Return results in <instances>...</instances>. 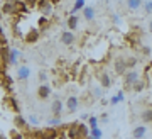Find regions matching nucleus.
Returning <instances> with one entry per match:
<instances>
[{
	"instance_id": "nucleus-1",
	"label": "nucleus",
	"mask_w": 152,
	"mask_h": 139,
	"mask_svg": "<svg viewBox=\"0 0 152 139\" xmlns=\"http://www.w3.org/2000/svg\"><path fill=\"white\" fill-rule=\"evenodd\" d=\"M66 132H68L69 139H88L90 127H86L83 122H73V124H68Z\"/></svg>"
},
{
	"instance_id": "nucleus-2",
	"label": "nucleus",
	"mask_w": 152,
	"mask_h": 139,
	"mask_svg": "<svg viewBox=\"0 0 152 139\" xmlns=\"http://www.w3.org/2000/svg\"><path fill=\"white\" fill-rule=\"evenodd\" d=\"M139 80H140V73L137 70H127V73L124 75V88L125 90H130Z\"/></svg>"
},
{
	"instance_id": "nucleus-3",
	"label": "nucleus",
	"mask_w": 152,
	"mask_h": 139,
	"mask_svg": "<svg viewBox=\"0 0 152 139\" xmlns=\"http://www.w3.org/2000/svg\"><path fill=\"white\" fill-rule=\"evenodd\" d=\"M36 5H37V9L41 10V14H42V17H51L53 16V10H54V5H53V2H48V0H37L36 2Z\"/></svg>"
},
{
	"instance_id": "nucleus-4",
	"label": "nucleus",
	"mask_w": 152,
	"mask_h": 139,
	"mask_svg": "<svg viewBox=\"0 0 152 139\" xmlns=\"http://www.w3.org/2000/svg\"><path fill=\"white\" fill-rule=\"evenodd\" d=\"M4 105H5L9 110H12L14 114H19V112H20L19 102L15 100V97H14V95H5V97H4Z\"/></svg>"
},
{
	"instance_id": "nucleus-5",
	"label": "nucleus",
	"mask_w": 152,
	"mask_h": 139,
	"mask_svg": "<svg viewBox=\"0 0 152 139\" xmlns=\"http://www.w3.org/2000/svg\"><path fill=\"white\" fill-rule=\"evenodd\" d=\"M2 12L5 16H17L19 17V5H17V2H4L2 4Z\"/></svg>"
},
{
	"instance_id": "nucleus-6",
	"label": "nucleus",
	"mask_w": 152,
	"mask_h": 139,
	"mask_svg": "<svg viewBox=\"0 0 152 139\" xmlns=\"http://www.w3.org/2000/svg\"><path fill=\"white\" fill-rule=\"evenodd\" d=\"M14 124H15V129H17V131H20V132H27L29 129H31L27 119L22 117L20 114H17L15 117H14Z\"/></svg>"
},
{
	"instance_id": "nucleus-7",
	"label": "nucleus",
	"mask_w": 152,
	"mask_h": 139,
	"mask_svg": "<svg viewBox=\"0 0 152 139\" xmlns=\"http://www.w3.org/2000/svg\"><path fill=\"white\" fill-rule=\"evenodd\" d=\"M0 85H2V88L7 92V95H12V92H14V80H12V76L9 75V73L0 78Z\"/></svg>"
},
{
	"instance_id": "nucleus-8",
	"label": "nucleus",
	"mask_w": 152,
	"mask_h": 139,
	"mask_svg": "<svg viewBox=\"0 0 152 139\" xmlns=\"http://www.w3.org/2000/svg\"><path fill=\"white\" fill-rule=\"evenodd\" d=\"M41 132H42V138L44 139H58L59 138V134H61V131H59V127H44V129H41Z\"/></svg>"
},
{
	"instance_id": "nucleus-9",
	"label": "nucleus",
	"mask_w": 152,
	"mask_h": 139,
	"mask_svg": "<svg viewBox=\"0 0 152 139\" xmlns=\"http://www.w3.org/2000/svg\"><path fill=\"white\" fill-rule=\"evenodd\" d=\"M113 70L118 76H124L127 73V63H125V58H117L113 63Z\"/></svg>"
},
{
	"instance_id": "nucleus-10",
	"label": "nucleus",
	"mask_w": 152,
	"mask_h": 139,
	"mask_svg": "<svg viewBox=\"0 0 152 139\" xmlns=\"http://www.w3.org/2000/svg\"><path fill=\"white\" fill-rule=\"evenodd\" d=\"M20 56H22V53L19 51L17 48H10L9 49V66H15L17 63H19V59H20Z\"/></svg>"
},
{
	"instance_id": "nucleus-11",
	"label": "nucleus",
	"mask_w": 152,
	"mask_h": 139,
	"mask_svg": "<svg viewBox=\"0 0 152 139\" xmlns=\"http://www.w3.org/2000/svg\"><path fill=\"white\" fill-rule=\"evenodd\" d=\"M51 114H53V117L61 119V115H63V102H61L59 98H56V100L51 104Z\"/></svg>"
},
{
	"instance_id": "nucleus-12",
	"label": "nucleus",
	"mask_w": 152,
	"mask_h": 139,
	"mask_svg": "<svg viewBox=\"0 0 152 139\" xmlns=\"http://www.w3.org/2000/svg\"><path fill=\"white\" fill-rule=\"evenodd\" d=\"M98 81H100V87L102 88H110L112 87V78L107 71H100L98 73Z\"/></svg>"
},
{
	"instance_id": "nucleus-13",
	"label": "nucleus",
	"mask_w": 152,
	"mask_h": 139,
	"mask_svg": "<svg viewBox=\"0 0 152 139\" xmlns=\"http://www.w3.org/2000/svg\"><path fill=\"white\" fill-rule=\"evenodd\" d=\"M39 36H41V31L39 29H31L27 34H24V41L27 44H34L39 39Z\"/></svg>"
},
{
	"instance_id": "nucleus-14",
	"label": "nucleus",
	"mask_w": 152,
	"mask_h": 139,
	"mask_svg": "<svg viewBox=\"0 0 152 139\" xmlns=\"http://www.w3.org/2000/svg\"><path fill=\"white\" fill-rule=\"evenodd\" d=\"M78 105H80V98L75 95L68 97V100H66V109H68V112H76V109H78Z\"/></svg>"
},
{
	"instance_id": "nucleus-15",
	"label": "nucleus",
	"mask_w": 152,
	"mask_h": 139,
	"mask_svg": "<svg viewBox=\"0 0 152 139\" xmlns=\"http://www.w3.org/2000/svg\"><path fill=\"white\" fill-rule=\"evenodd\" d=\"M51 87L48 85V83H42V85L37 88V97L41 98V100H46V98H49V95H51Z\"/></svg>"
},
{
	"instance_id": "nucleus-16",
	"label": "nucleus",
	"mask_w": 152,
	"mask_h": 139,
	"mask_svg": "<svg viewBox=\"0 0 152 139\" xmlns=\"http://www.w3.org/2000/svg\"><path fill=\"white\" fill-rule=\"evenodd\" d=\"M22 139H44L42 138V132H41V129H29L27 132H24V138Z\"/></svg>"
},
{
	"instance_id": "nucleus-17",
	"label": "nucleus",
	"mask_w": 152,
	"mask_h": 139,
	"mask_svg": "<svg viewBox=\"0 0 152 139\" xmlns=\"http://www.w3.org/2000/svg\"><path fill=\"white\" fill-rule=\"evenodd\" d=\"M83 17H85V21H88V22L95 21V7H91V5L86 4V7L83 9Z\"/></svg>"
},
{
	"instance_id": "nucleus-18",
	"label": "nucleus",
	"mask_w": 152,
	"mask_h": 139,
	"mask_svg": "<svg viewBox=\"0 0 152 139\" xmlns=\"http://www.w3.org/2000/svg\"><path fill=\"white\" fill-rule=\"evenodd\" d=\"M31 76V70L27 68V66H19L17 68V78L20 81H26Z\"/></svg>"
},
{
	"instance_id": "nucleus-19",
	"label": "nucleus",
	"mask_w": 152,
	"mask_h": 139,
	"mask_svg": "<svg viewBox=\"0 0 152 139\" xmlns=\"http://www.w3.org/2000/svg\"><path fill=\"white\" fill-rule=\"evenodd\" d=\"M61 43L66 44V46H71V44L75 43V34L71 31H64L61 34Z\"/></svg>"
},
{
	"instance_id": "nucleus-20",
	"label": "nucleus",
	"mask_w": 152,
	"mask_h": 139,
	"mask_svg": "<svg viewBox=\"0 0 152 139\" xmlns=\"http://www.w3.org/2000/svg\"><path fill=\"white\" fill-rule=\"evenodd\" d=\"M140 119L144 124H152V107L149 109H144L140 114Z\"/></svg>"
},
{
	"instance_id": "nucleus-21",
	"label": "nucleus",
	"mask_w": 152,
	"mask_h": 139,
	"mask_svg": "<svg viewBox=\"0 0 152 139\" xmlns=\"http://www.w3.org/2000/svg\"><path fill=\"white\" fill-rule=\"evenodd\" d=\"M145 132H147L145 126H137V127L132 131V136H134V139H142L145 136Z\"/></svg>"
},
{
	"instance_id": "nucleus-22",
	"label": "nucleus",
	"mask_w": 152,
	"mask_h": 139,
	"mask_svg": "<svg viewBox=\"0 0 152 139\" xmlns=\"http://www.w3.org/2000/svg\"><path fill=\"white\" fill-rule=\"evenodd\" d=\"M86 7V2L85 0H76L75 4H73V9H71V16H76L80 10H83Z\"/></svg>"
},
{
	"instance_id": "nucleus-23",
	"label": "nucleus",
	"mask_w": 152,
	"mask_h": 139,
	"mask_svg": "<svg viewBox=\"0 0 152 139\" xmlns=\"http://www.w3.org/2000/svg\"><path fill=\"white\" fill-rule=\"evenodd\" d=\"M78 21H80V19H78V16H69V17H68L66 24H68V27H69L71 32L75 31L76 27H78Z\"/></svg>"
},
{
	"instance_id": "nucleus-24",
	"label": "nucleus",
	"mask_w": 152,
	"mask_h": 139,
	"mask_svg": "<svg viewBox=\"0 0 152 139\" xmlns=\"http://www.w3.org/2000/svg\"><path fill=\"white\" fill-rule=\"evenodd\" d=\"M125 63H127V70H135L139 59L135 56H130V58H125Z\"/></svg>"
},
{
	"instance_id": "nucleus-25",
	"label": "nucleus",
	"mask_w": 152,
	"mask_h": 139,
	"mask_svg": "<svg viewBox=\"0 0 152 139\" xmlns=\"http://www.w3.org/2000/svg\"><path fill=\"white\" fill-rule=\"evenodd\" d=\"M102 136H103L102 129H98V127H91V129H90V136H88V138H91V139H102Z\"/></svg>"
},
{
	"instance_id": "nucleus-26",
	"label": "nucleus",
	"mask_w": 152,
	"mask_h": 139,
	"mask_svg": "<svg viewBox=\"0 0 152 139\" xmlns=\"http://www.w3.org/2000/svg\"><path fill=\"white\" fill-rule=\"evenodd\" d=\"M49 22H51V21H49L48 17H41V19L37 21V29H39V31L48 29V27H49Z\"/></svg>"
},
{
	"instance_id": "nucleus-27",
	"label": "nucleus",
	"mask_w": 152,
	"mask_h": 139,
	"mask_svg": "<svg viewBox=\"0 0 152 139\" xmlns=\"http://www.w3.org/2000/svg\"><path fill=\"white\" fill-rule=\"evenodd\" d=\"M145 87H147V81H145V78H140V80L137 81L135 85L132 87V90H134V92H142L144 88H145Z\"/></svg>"
},
{
	"instance_id": "nucleus-28",
	"label": "nucleus",
	"mask_w": 152,
	"mask_h": 139,
	"mask_svg": "<svg viewBox=\"0 0 152 139\" xmlns=\"http://www.w3.org/2000/svg\"><path fill=\"white\" fill-rule=\"evenodd\" d=\"M142 5H144V4H142L140 0H129V2H127V7H129L130 10H137V9H140Z\"/></svg>"
},
{
	"instance_id": "nucleus-29",
	"label": "nucleus",
	"mask_w": 152,
	"mask_h": 139,
	"mask_svg": "<svg viewBox=\"0 0 152 139\" xmlns=\"http://www.w3.org/2000/svg\"><path fill=\"white\" fill-rule=\"evenodd\" d=\"M7 36H5V31H4V27L0 24V46H7Z\"/></svg>"
},
{
	"instance_id": "nucleus-30",
	"label": "nucleus",
	"mask_w": 152,
	"mask_h": 139,
	"mask_svg": "<svg viewBox=\"0 0 152 139\" xmlns=\"http://www.w3.org/2000/svg\"><path fill=\"white\" fill-rule=\"evenodd\" d=\"M48 126L49 127H59L61 126V119H56V117L48 119Z\"/></svg>"
},
{
	"instance_id": "nucleus-31",
	"label": "nucleus",
	"mask_w": 152,
	"mask_h": 139,
	"mask_svg": "<svg viewBox=\"0 0 152 139\" xmlns=\"http://www.w3.org/2000/svg\"><path fill=\"white\" fill-rule=\"evenodd\" d=\"M24 138V134L20 131H17V129H12L10 131V139H22Z\"/></svg>"
},
{
	"instance_id": "nucleus-32",
	"label": "nucleus",
	"mask_w": 152,
	"mask_h": 139,
	"mask_svg": "<svg viewBox=\"0 0 152 139\" xmlns=\"http://www.w3.org/2000/svg\"><path fill=\"white\" fill-rule=\"evenodd\" d=\"M27 122H29V126H37V124H39V119L36 117V115H29V117H27Z\"/></svg>"
},
{
	"instance_id": "nucleus-33",
	"label": "nucleus",
	"mask_w": 152,
	"mask_h": 139,
	"mask_svg": "<svg viewBox=\"0 0 152 139\" xmlns=\"http://www.w3.org/2000/svg\"><path fill=\"white\" fill-rule=\"evenodd\" d=\"M144 10H145L147 14H152V0H149V2H144Z\"/></svg>"
},
{
	"instance_id": "nucleus-34",
	"label": "nucleus",
	"mask_w": 152,
	"mask_h": 139,
	"mask_svg": "<svg viewBox=\"0 0 152 139\" xmlns=\"http://www.w3.org/2000/svg\"><path fill=\"white\" fill-rule=\"evenodd\" d=\"M91 127H98V117L95 115H90V129Z\"/></svg>"
},
{
	"instance_id": "nucleus-35",
	"label": "nucleus",
	"mask_w": 152,
	"mask_h": 139,
	"mask_svg": "<svg viewBox=\"0 0 152 139\" xmlns=\"http://www.w3.org/2000/svg\"><path fill=\"white\" fill-rule=\"evenodd\" d=\"M39 80L46 81V80H48V73H46V71H41V73H39Z\"/></svg>"
},
{
	"instance_id": "nucleus-36",
	"label": "nucleus",
	"mask_w": 152,
	"mask_h": 139,
	"mask_svg": "<svg viewBox=\"0 0 152 139\" xmlns=\"http://www.w3.org/2000/svg\"><path fill=\"white\" fill-rule=\"evenodd\" d=\"M117 104H120V100H118V97L115 95V97H112V100H110V105H117Z\"/></svg>"
},
{
	"instance_id": "nucleus-37",
	"label": "nucleus",
	"mask_w": 152,
	"mask_h": 139,
	"mask_svg": "<svg viewBox=\"0 0 152 139\" xmlns=\"http://www.w3.org/2000/svg\"><path fill=\"white\" fill-rule=\"evenodd\" d=\"M142 54H145V56H149V54H151V48H147V46H144V48H142Z\"/></svg>"
},
{
	"instance_id": "nucleus-38",
	"label": "nucleus",
	"mask_w": 152,
	"mask_h": 139,
	"mask_svg": "<svg viewBox=\"0 0 152 139\" xmlns=\"http://www.w3.org/2000/svg\"><path fill=\"white\" fill-rule=\"evenodd\" d=\"M93 93H95L96 97H100V95H102V90H100V87H96V88H93Z\"/></svg>"
},
{
	"instance_id": "nucleus-39",
	"label": "nucleus",
	"mask_w": 152,
	"mask_h": 139,
	"mask_svg": "<svg viewBox=\"0 0 152 139\" xmlns=\"http://www.w3.org/2000/svg\"><path fill=\"white\" fill-rule=\"evenodd\" d=\"M117 97H118V100H120V102L124 100V98H125V95H124V90H120L118 93H117Z\"/></svg>"
},
{
	"instance_id": "nucleus-40",
	"label": "nucleus",
	"mask_w": 152,
	"mask_h": 139,
	"mask_svg": "<svg viewBox=\"0 0 152 139\" xmlns=\"http://www.w3.org/2000/svg\"><path fill=\"white\" fill-rule=\"evenodd\" d=\"M107 115H108V114H103V115H102V121H103V122H108V117H107Z\"/></svg>"
},
{
	"instance_id": "nucleus-41",
	"label": "nucleus",
	"mask_w": 152,
	"mask_h": 139,
	"mask_svg": "<svg viewBox=\"0 0 152 139\" xmlns=\"http://www.w3.org/2000/svg\"><path fill=\"white\" fill-rule=\"evenodd\" d=\"M149 32H151V34H152V19H151V21H149Z\"/></svg>"
}]
</instances>
